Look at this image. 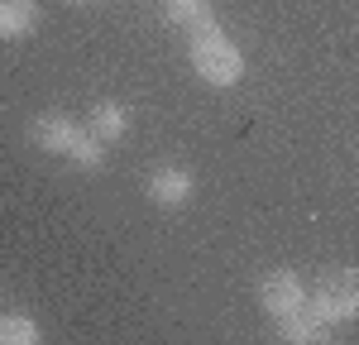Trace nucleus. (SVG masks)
<instances>
[{"label":"nucleus","instance_id":"nucleus-1","mask_svg":"<svg viewBox=\"0 0 359 345\" xmlns=\"http://www.w3.org/2000/svg\"><path fill=\"white\" fill-rule=\"evenodd\" d=\"M187 62H192L196 77H201L206 86H216V91H225V86H235L240 77H245V48H240L221 25L192 34V43H187Z\"/></svg>","mask_w":359,"mask_h":345},{"label":"nucleus","instance_id":"nucleus-2","mask_svg":"<svg viewBox=\"0 0 359 345\" xmlns=\"http://www.w3.org/2000/svg\"><path fill=\"white\" fill-rule=\"evenodd\" d=\"M306 307L321 316L326 326L359 321V269H335L316 288H306Z\"/></svg>","mask_w":359,"mask_h":345},{"label":"nucleus","instance_id":"nucleus-3","mask_svg":"<svg viewBox=\"0 0 359 345\" xmlns=\"http://www.w3.org/2000/svg\"><path fill=\"white\" fill-rule=\"evenodd\" d=\"M259 307L283 321V316H292L297 307H306V283L297 278V269H269L264 278H259Z\"/></svg>","mask_w":359,"mask_h":345},{"label":"nucleus","instance_id":"nucleus-4","mask_svg":"<svg viewBox=\"0 0 359 345\" xmlns=\"http://www.w3.org/2000/svg\"><path fill=\"white\" fill-rule=\"evenodd\" d=\"M82 120H72L67 111H43L29 120V144L34 149H43V154H57V158H67L72 154V144L82 140Z\"/></svg>","mask_w":359,"mask_h":345},{"label":"nucleus","instance_id":"nucleus-5","mask_svg":"<svg viewBox=\"0 0 359 345\" xmlns=\"http://www.w3.org/2000/svg\"><path fill=\"white\" fill-rule=\"evenodd\" d=\"M144 192L154 206H163V211H177V206H187L196 192V177L192 168H182V163H158V168L144 177Z\"/></svg>","mask_w":359,"mask_h":345},{"label":"nucleus","instance_id":"nucleus-6","mask_svg":"<svg viewBox=\"0 0 359 345\" xmlns=\"http://www.w3.org/2000/svg\"><path fill=\"white\" fill-rule=\"evenodd\" d=\"M273 326H278L273 336L283 345H326L335 336V326H326L311 307H297L292 316H283V321H273Z\"/></svg>","mask_w":359,"mask_h":345},{"label":"nucleus","instance_id":"nucleus-7","mask_svg":"<svg viewBox=\"0 0 359 345\" xmlns=\"http://www.w3.org/2000/svg\"><path fill=\"white\" fill-rule=\"evenodd\" d=\"M82 125L101 144H120L130 135V106H125V101H111V96H106V101H91V111H86Z\"/></svg>","mask_w":359,"mask_h":345},{"label":"nucleus","instance_id":"nucleus-8","mask_svg":"<svg viewBox=\"0 0 359 345\" xmlns=\"http://www.w3.org/2000/svg\"><path fill=\"white\" fill-rule=\"evenodd\" d=\"M163 20L182 34H201L216 25V0H163Z\"/></svg>","mask_w":359,"mask_h":345},{"label":"nucleus","instance_id":"nucleus-9","mask_svg":"<svg viewBox=\"0 0 359 345\" xmlns=\"http://www.w3.org/2000/svg\"><path fill=\"white\" fill-rule=\"evenodd\" d=\"M39 20H43L39 0H0V39L20 43V39H29L39 29Z\"/></svg>","mask_w":359,"mask_h":345},{"label":"nucleus","instance_id":"nucleus-10","mask_svg":"<svg viewBox=\"0 0 359 345\" xmlns=\"http://www.w3.org/2000/svg\"><path fill=\"white\" fill-rule=\"evenodd\" d=\"M43 331L29 312H0V345H39Z\"/></svg>","mask_w":359,"mask_h":345},{"label":"nucleus","instance_id":"nucleus-11","mask_svg":"<svg viewBox=\"0 0 359 345\" xmlns=\"http://www.w3.org/2000/svg\"><path fill=\"white\" fill-rule=\"evenodd\" d=\"M106 149L111 144H101L91 130H82V140L72 144V154H67V163H77L82 172H96V168H106Z\"/></svg>","mask_w":359,"mask_h":345},{"label":"nucleus","instance_id":"nucleus-12","mask_svg":"<svg viewBox=\"0 0 359 345\" xmlns=\"http://www.w3.org/2000/svg\"><path fill=\"white\" fill-rule=\"evenodd\" d=\"M67 5H96V0H67Z\"/></svg>","mask_w":359,"mask_h":345}]
</instances>
